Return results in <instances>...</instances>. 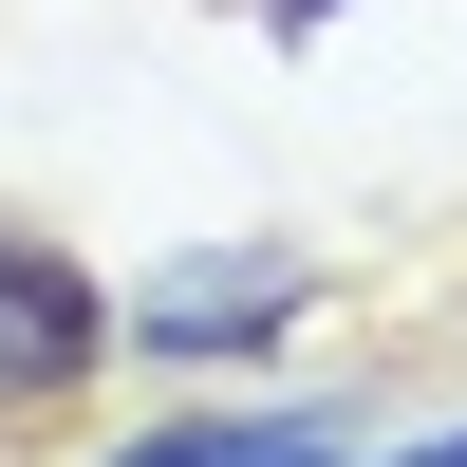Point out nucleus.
I'll list each match as a JSON object with an SVG mask.
<instances>
[{
  "instance_id": "obj_2",
  "label": "nucleus",
  "mask_w": 467,
  "mask_h": 467,
  "mask_svg": "<svg viewBox=\"0 0 467 467\" xmlns=\"http://www.w3.org/2000/svg\"><path fill=\"white\" fill-rule=\"evenodd\" d=\"M318 318V244H169L131 299H112V356L150 374H244Z\"/></svg>"
},
{
  "instance_id": "obj_4",
  "label": "nucleus",
  "mask_w": 467,
  "mask_h": 467,
  "mask_svg": "<svg viewBox=\"0 0 467 467\" xmlns=\"http://www.w3.org/2000/svg\"><path fill=\"white\" fill-rule=\"evenodd\" d=\"M337 467H467V431H431V449H337Z\"/></svg>"
},
{
  "instance_id": "obj_3",
  "label": "nucleus",
  "mask_w": 467,
  "mask_h": 467,
  "mask_svg": "<svg viewBox=\"0 0 467 467\" xmlns=\"http://www.w3.org/2000/svg\"><path fill=\"white\" fill-rule=\"evenodd\" d=\"M112 467H224V411H169V431H131Z\"/></svg>"
},
{
  "instance_id": "obj_1",
  "label": "nucleus",
  "mask_w": 467,
  "mask_h": 467,
  "mask_svg": "<svg viewBox=\"0 0 467 467\" xmlns=\"http://www.w3.org/2000/svg\"><path fill=\"white\" fill-rule=\"evenodd\" d=\"M94 393H112V281L57 244V224L0 206V467L75 449V431H94Z\"/></svg>"
}]
</instances>
